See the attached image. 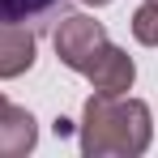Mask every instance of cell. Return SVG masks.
I'll return each mask as SVG.
<instances>
[{
  "label": "cell",
  "mask_w": 158,
  "mask_h": 158,
  "mask_svg": "<svg viewBox=\"0 0 158 158\" xmlns=\"http://www.w3.org/2000/svg\"><path fill=\"white\" fill-rule=\"evenodd\" d=\"M154 141V115L141 98L90 94L81 111V154L85 158H137Z\"/></svg>",
  "instance_id": "1"
},
{
  "label": "cell",
  "mask_w": 158,
  "mask_h": 158,
  "mask_svg": "<svg viewBox=\"0 0 158 158\" xmlns=\"http://www.w3.org/2000/svg\"><path fill=\"white\" fill-rule=\"evenodd\" d=\"M52 43H56V56H60L64 69L85 73V64L94 60V52L107 43V30H103V22H94L85 13H64L56 34H52Z\"/></svg>",
  "instance_id": "2"
},
{
  "label": "cell",
  "mask_w": 158,
  "mask_h": 158,
  "mask_svg": "<svg viewBox=\"0 0 158 158\" xmlns=\"http://www.w3.org/2000/svg\"><path fill=\"white\" fill-rule=\"evenodd\" d=\"M85 77L94 85V94H128L132 81H137V64H132V56L124 47L103 43L94 52V60L85 64Z\"/></svg>",
  "instance_id": "3"
},
{
  "label": "cell",
  "mask_w": 158,
  "mask_h": 158,
  "mask_svg": "<svg viewBox=\"0 0 158 158\" xmlns=\"http://www.w3.org/2000/svg\"><path fill=\"white\" fill-rule=\"evenodd\" d=\"M34 56H39L34 30L4 26L0 22V81H13V77H22V73H30L34 69Z\"/></svg>",
  "instance_id": "4"
},
{
  "label": "cell",
  "mask_w": 158,
  "mask_h": 158,
  "mask_svg": "<svg viewBox=\"0 0 158 158\" xmlns=\"http://www.w3.org/2000/svg\"><path fill=\"white\" fill-rule=\"evenodd\" d=\"M34 141H39L34 115H30L26 107L4 103V107H0V158H22V154H30Z\"/></svg>",
  "instance_id": "5"
},
{
  "label": "cell",
  "mask_w": 158,
  "mask_h": 158,
  "mask_svg": "<svg viewBox=\"0 0 158 158\" xmlns=\"http://www.w3.org/2000/svg\"><path fill=\"white\" fill-rule=\"evenodd\" d=\"M69 13V0H0V22L4 26H26V30H47L56 17Z\"/></svg>",
  "instance_id": "6"
},
{
  "label": "cell",
  "mask_w": 158,
  "mask_h": 158,
  "mask_svg": "<svg viewBox=\"0 0 158 158\" xmlns=\"http://www.w3.org/2000/svg\"><path fill=\"white\" fill-rule=\"evenodd\" d=\"M132 39L141 43V47H158V4L154 0H145L137 13H132Z\"/></svg>",
  "instance_id": "7"
},
{
  "label": "cell",
  "mask_w": 158,
  "mask_h": 158,
  "mask_svg": "<svg viewBox=\"0 0 158 158\" xmlns=\"http://www.w3.org/2000/svg\"><path fill=\"white\" fill-rule=\"evenodd\" d=\"M69 132H73V120H64V115H60V120H56V137H69Z\"/></svg>",
  "instance_id": "8"
},
{
  "label": "cell",
  "mask_w": 158,
  "mask_h": 158,
  "mask_svg": "<svg viewBox=\"0 0 158 158\" xmlns=\"http://www.w3.org/2000/svg\"><path fill=\"white\" fill-rule=\"evenodd\" d=\"M81 4H94V9H103V4H111V0H81Z\"/></svg>",
  "instance_id": "9"
},
{
  "label": "cell",
  "mask_w": 158,
  "mask_h": 158,
  "mask_svg": "<svg viewBox=\"0 0 158 158\" xmlns=\"http://www.w3.org/2000/svg\"><path fill=\"white\" fill-rule=\"evenodd\" d=\"M4 103H9V98H4V94H0V107H4Z\"/></svg>",
  "instance_id": "10"
},
{
  "label": "cell",
  "mask_w": 158,
  "mask_h": 158,
  "mask_svg": "<svg viewBox=\"0 0 158 158\" xmlns=\"http://www.w3.org/2000/svg\"><path fill=\"white\" fill-rule=\"evenodd\" d=\"M154 4H158V0H154Z\"/></svg>",
  "instance_id": "11"
}]
</instances>
